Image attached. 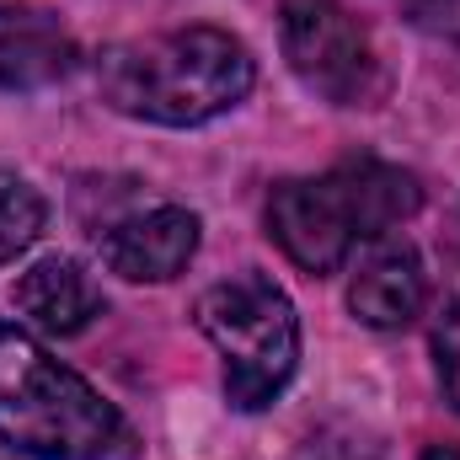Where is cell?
Segmentation results:
<instances>
[{"label": "cell", "instance_id": "obj_1", "mask_svg": "<svg viewBox=\"0 0 460 460\" xmlns=\"http://www.w3.org/2000/svg\"><path fill=\"white\" fill-rule=\"evenodd\" d=\"M257 81L252 49L226 27H177L118 43L97 59V92L123 118L161 128H199L246 102Z\"/></svg>", "mask_w": 460, "mask_h": 460}, {"label": "cell", "instance_id": "obj_2", "mask_svg": "<svg viewBox=\"0 0 460 460\" xmlns=\"http://www.w3.org/2000/svg\"><path fill=\"white\" fill-rule=\"evenodd\" d=\"M0 445L32 460H134L123 412L16 322H0Z\"/></svg>", "mask_w": 460, "mask_h": 460}, {"label": "cell", "instance_id": "obj_3", "mask_svg": "<svg viewBox=\"0 0 460 460\" xmlns=\"http://www.w3.org/2000/svg\"><path fill=\"white\" fill-rule=\"evenodd\" d=\"M418 204H423V188L412 172L358 155L332 166L327 177L279 182L268 193V235L300 273L327 279L343 268L358 241H375L402 220H412Z\"/></svg>", "mask_w": 460, "mask_h": 460}, {"label": "cell", "instance_id": "obj_4", "mask_svg": "<svg viewBox=\"0 0 460 460\" xmlns=\"http://www.w3.org/2000/svg\"><path fill=\"white\" fill-rule=\"evenodd\" d=\"M193 322L226 358V396L235 412H262L284 396L300 364V316L268 273H230L209 284Z\"/></svg>", "mask_w": 460, "mask_h": 460}, {"label": "cell", "instance_id": "obj_5", "mask_svg": "<svg viewBox=\"0 0 460 460\" xmlns=\"http://www.w3.org/2000/svg\"><path fill=\"white\" fill-rule=\"evenodd\" d=\"M284 59L305 92L327 97L332 108H369L385 92L380 54L369 32L348 16L343 0H284L279 11Z\"/></svg>", "mask_w": 460, "mask_h": 460}, {"label": "cell", "instance_id": "obj_6", "mask_svg": "<svg viewBox=\"0 0 460 460\" xmlns=\"http://www.w3.org/2000/svg\"><path fill=\"white\" fill-rule=\"evenodd\" d=\"M199 215L182 204H155V209H134L97 235L102 262L128 284H172L177 273H188V262L199 257Z\"/></svg>", "mask_w": 460, "mask_h": 460}, {"label": "cell", "instance_id": "obj_7", "mask_svg": "<svg viewBox=\"0 0 460 460\" xmlns=\"http://www.w3.org/2000/svg\"><path fill=\"white\" fill-rule=\"evenodd\" d=\"M423 300H429V279H423L418 246L396 230L375 235L348 284V311L375 332H396L423 311Z\"/></svg>", "mask_w": 460, "mask_h": 460}, {"label": "cell", "instance_id": "obj_8", "mask_svg": "<svg viewBox=\"0 0 460 460\" xmlns=\"http://www.w3.org/2000/svg\"><path fill=\"white\" fill-rule=\"evenodd\" d=\"M70 27L43 5L0 0V92H43L75 70Z\"/></svg>", "mask_w": 460, "mask_h": 460}, {"label": "cell", "instance_id": "obj_9", "mask_svg": "<svg viewBox=\"0 0 460 460\" xmlns=\"http://www.w3.org/2000/svg\"><path fill=\"white\" fill-rule=\"evenodd\" d=\"M11 311L22 316V327L49 332V338H75L92 327V316H102V295L92 289L86 268L75 257H38L32 268L16 273L11 284Z\"/></svg>", "mask_w": 460, "mask_h": 460}, {"label": "cell", "instance_id": "obj_10", "mask_svg": "<svg viewBox=\"0 0 460 460\" xmlns=\"http://www.w3.org/2000/svg\"><path fill=\"white\" fill-rule=\"evenodd\" d=\"M43 215H49V209H43L38 188L22 182V177H11V172H0V262L16 257V252H27V246L38 241Z\"/></svg>", "mask_w": 460, "mask_h": 460}, {"label": "cell", "instance_id": "obj_11", "mask_svg": "<svg viewBox=\"0 0 460 460\" xmlns=\"http://www.w3.org/2000/svg\"><path fill=\"white\" fill-rule=\"evenodd\" d=\"M429 343H434L439 391H445V402L460 412V300H450V305L434 316V332H429Z\"/></svg>", "mask_w": 460, "mask_h": 460}, {"label": "cell", "instance_id": "obj_12", "mask_svg": "<svg viewBox=\"0 0 460 460\" xmlns=\"http://www.w3.org/2000/svg\"><path fill=\"white\" fill-rule=\"evenodd\" d=\"M300 460H380V445L364 429H353V423H332V429L305 439Z\"/></svg>", "mask_w": 460, "mask_h": 460}, {"label": "cell", "instance_id": "obj_13", "mask_svg": "<svg viewBox=\"0 0 460 460\" xmlns=\"http://www.w3.org/2000/svg\"><path fill=\"white\" fill-rule=\"evenodd\" d=\"M407 16H412V27H418V32H429V38L456 43V49H460V0H412V5H407Z\"/></svg>", "mask_w": 460, "mask_h": 460}, {"label": "cell", "instance_id": "obj_14", "mask_svg": "<svg viewBox=\"0 0 460 460\" xmlns=\"http://www.w3.org/2000/svg\"><path fill=\"white\" fill-rule=\"evenodd\" d=\"M423 460H460V445H434Z\"/></svg>", "mask_w": 460, "mask_h": 460}]
</instances>
